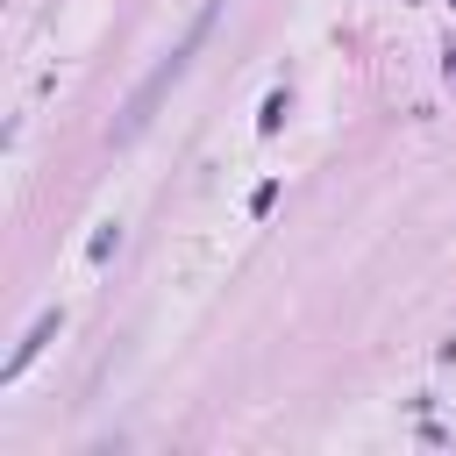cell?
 <instances>
[{"mask_svg":"<svg viewBox=\"0 0 456 456\" xmlns=\"http://www.w3.org/2000/svg\"><path fill=\"white\" fill-rule=\"evenodd\" d=\"M221 14H228V0H207V7H200V14L185 21L178 50H171V57H164V64H157V71H150V78H142L135 93H128V107H121V135H135V128H142V121L157 114V100H164V93H171V86H178V78L192 71V57L207 50V36H214V21H221Z\"/></svg>","mask_w":456,"mask_h":456,"instance_id":"cell-1","label":"cell"},{"mask_svg":"<svg viewBox=\"0 0 456 456\" xmlns=\"http://www.w3.org/2000/svg\"><path fill=\"white\" fill-rule=\"evenodd\" d=\"M57 328H64V314H57V306H50V314H36V328H28V335H21V342H14V356H7V363H0V378H7V385H14V378H21V370H28V363H36V349H43V342H50V335H57Z\"/></svg>","mask_w":456,"mask_h":456,"instance_id":"cell-2","label":"cell"},{"mask_svg":"<svg viewBox=\"0 0 456 456\" xmlns=\"http://www.w3.org/2000/svg\"><path fill=\"white\" fill-rule=\"evenodd\" d=\"M278 128H285V93H271L264 114H256V135H278Z\"/></svg>","mask_w":456,"mask_h":456,"instance_id":"cell-3","label":"cell"},{"mask_svg":"<svg viewBox=\"0 0 456 456\" xmlns=\"http://www.w3.org/2000/svg\"><path fill=\"white\" fill-rule=\"evenodd\" d=\"M114 242H121V228H114V221H107V228H100V235H93V249H86V256H93V264H107V256H114Z\"/></svg>","mask_w":456,"mask_h":456,"instance_id":"cell-4","label":"cell"}]
</instances>
